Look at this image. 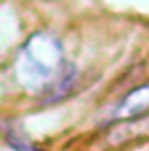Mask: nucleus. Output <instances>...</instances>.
<instances>
[{
    "label": "nucleus",
    "instance_id": "1",
    "mask_svg": "<svg viewBox=\"0 0 149 151\" xmlns=\"http://www.w3.org/2000/svg\"><path fill=\"white\" fill-rule=\"evenodd\" d=\"M62 49L56 39L35 34L25 42L16 58V77L27 90L51 91L69 69L62 67Z\"/></svg>",
    "mask_w": 149,
    "mask_h": 151
},
{
    "label": "nucleus",
    "instance_id": "2",
    "mask_svg": "<svg viewBox=\"0 0 149 151\" xmlns=\"http://www.w3.org/2000/svg\"><path fill=\"white\" fill-rule=\"evenodd\" d=\"M146 109H149V86H140V88H135L119 102L116 109V116L132 118L144 113Z\"/></svg>",
    "mask_w": 149,
    "mask_h": 151
}]
</instances>
